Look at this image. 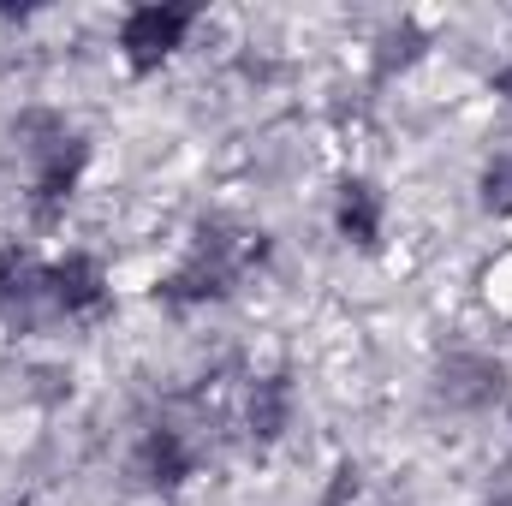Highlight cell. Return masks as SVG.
I'll return each instance as SVG.
<instances>
[{
    "mask_svg": "<svg viewBox=\"0 0 512 506\" xmlns=\"http://www.w3.org/2000/svg\"><path fill=\"white\" fill-rule=\"evenodd\" d=\"M137 477H143L149 489H179L185 477H197V447H191V435L173 429V423H155V429L137 441Z\"/></svg>",
    "mask_w": 512,
    "mask_h": 506,
    "instance_id": "cell-6",
    "label": "cell"
},
{
    "mask_svg": "<svg viewBox=\"0 0 512 506\" xmlns=\"http://www.w3.org/2000/svg\"><path fill=\"white\" fill-rule=\"evenodd\" d=\"M191 30H197V6H173V0L131 6L126 18H120V60L137 78H149V72H161L185 48Z\"/></svg>",
    "mask_w": 512,
    "mask_h": 506,
    "instance_id": "cell-3",
    "label": "cell"
},
{
    "mask_svg": "<svg viewBox=\"0 0 512 506\" xmlns=\"http://www.w3.org/2000/svg\"><path fill=\"white\" fill-rule=\"evenodd\" d=\"M387 227V197L376 179H346L340 197H334V233L358 251H376Z\"/></svg>",
    "mask_w": 512,
    "mask_h": 506,
    "instance_id": "cell-7",
    "label": "cell"
},
{
    "mask_svg": "<svg viewBox=\"0 0 512 506\" xmlns=\"http://www.w3.org/2000/svg\"><path fill=\"white\" fill-rule=\"evenodd\" d=\"M477 197H483L489 215H501V221L512 215V149H501V155L483 161V173H477Z\"/></svg>",
    "mask_w": 512,
    "mask_h": 506,
    "instance_id": "cell-9",
    "label": "cell"
},
{
    "mask_svg": "<svg viewBox=\"0 0 512 506\" xmlns=\"http://www.w3.org/2000/svg\"><path fill=\"white\" fill-rule=\"evenodd\" d=\"M489 506H512V495H495V501H489Z\"/></svg>",
    "mask_w": 512,
    "mask_h": 506,
    "instance_id": "cell-11",
    "label": "cell"
},
{
    "mask_svg": "<svg viewBox=\"0 0 512 506\" xmlns=\"http://www.w3.org/2000/svg\"><path fill=\"white\" fill-rule=\"evenodd\" d=\"M292 411H298V393L286 376H262L251 381V399H245V429L256 441H280L292 429Z\"/></svg>",
    "mask_w": 512,
    "mask_h": 506,
    "instance_id": "cell-8",
    "label": "cell"
},
{
    "mask_svg": "<svg viewBox=\"0 0 512 506\" xmlns=\"http://www.w3.org/2000/svg\"><path fill=\"white\" fill-rule=\"evenodd\" d=\"M489 90H495V96H507V102H512V60L501 66V72H495V78H489Z\"/></svg>",
    "mask_w": 512,
    "mask_h": 506,
    "instance_id": "cell-10",
    "label": "cell"
},
{
    "mask_svg": "<svg viewBox=\"0 0 512 506\" xmlns=\"http://www.w3.org/2000/svg\"><path fill=\"white\" fill-rule=\"evenodd\" d=\"M507 393V364L489 352H447L435 370V399L453 411H489Z\"/></svg>",
    "mask_w": 512,
    "mask_h": 506,
    "instance_id": "cell-4",
    "label": "cell"
},
{
    "mask_svg": "<svg viewBox=\"0 0 512 506\" xmlns=\"http://www.w3.org/2000/svg\"><path fill=\"white\" fill-rule=\"evenodd\" d=\"M12 137H18V149H24V161H30V197H36L42 209L66 203V197L78 191L84 167H90V137L72 131L60 114H42V108L18 114V120H12Z\"/></svg>",
    "mask_w": 512,
    "mask_h": 506,
    "instance_id": "cell-2",
    "label": "cell"
},
{
    "mask_svg": "<svg viewBox=\"0 0 512 506\" xmlns=\"http://www.w3.org/2000/svg\"><path fill=\"white\" fill-rule=\"evenodd\" d=\"M42 298H48V316H84L108 298V268L84 251L60 256L42 268Z\"/></svg>",
    "mask_w": 512,
    "mask_h": 506,
    "instance_id": "cell-5",
    "label": "cell"
},
{
    "mask_svg": "<svg viewBox=\"0 0 512 506\" xmlns=\"http://www.w3.org/2000/svg\"><path fill=\"white\" fill-rule=\"evenodd\" d=\"M251 256H262V245H251V233L227 227V221H203L185 262L161 280V298L167 304H209V298H227L239 286V274L251 268Z\"/></svg>",
    "mask_w": 512,
    "mask_h": 506,
    "instance_id": "cell-1",
    "label": "cell"
}]
</instances>
